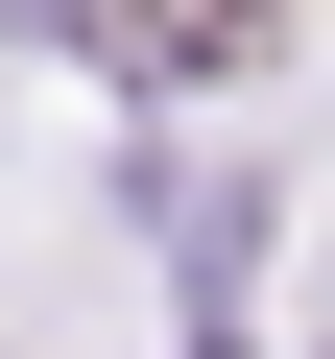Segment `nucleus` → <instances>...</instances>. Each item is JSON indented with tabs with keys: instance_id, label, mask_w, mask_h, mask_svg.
Instances as JSON below:
<instances>
[{
	"instance_id": "obj_1",
	"label": "nucleus",
	"mask_w": 335,
	"mask_h": 359,
	"mask_svg": "<svg viewBox=\"0 0 335 359\" xmlns=\"http://www.w3.org/2000/svg\"><path fill=\"white\" fill-rule=\"evenodd\" d=\"M120 48H144V72H240V48H264V0H120Z\"/></svg>"
}]
</instances>
